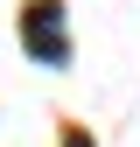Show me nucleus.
Here are the masks:
<instances>
[{"label": "nucleus", "mask_w": 140, "mask_h": 147, "mask_svg": "<svg viewBox=\"0 0 140 147\" xmlns=\"http://www.w3.org/2000/svg\"><path fill=\"white\" fill-rule=\"evenodd\" d=\"M21 42L35 63H70V35H63V7L56 0H28L21 7Z\"/></svg>", "instance_id": "obj_1"}]
</instances>
